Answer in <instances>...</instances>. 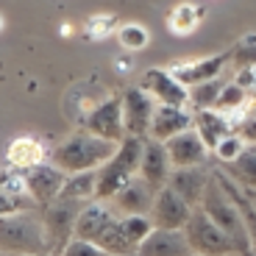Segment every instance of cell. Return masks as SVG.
<instances>
[{
    "mask_svg": "<svg viewBox=\"0 0 256 256\" xmlns=\"http://www.w3.org/2000/svg\"><path fill=\"white\" fill-rule=\"evenodd\" d=\"M117 148L120 145L100 140V136L90 134V131H76V134H70L67 140H62L53 148L50 162L67 176L90 173V170H98V167L106 164L117 154Z\"/></svg>",
    "mask_w": 256,
    "mask_h": 256,
    "instance_id": "obj_1",
    "label": "cell"
},
{
    "mask_svg": "<svg viewBox=\"0 0 256 256\" xmlns=\"http://www.w3.org/2000/svg\"><path fill=\"white\" fill-rule=\"evenodd\" d=\"M76 237L100 245L109 256L136 254L134 245L128 242L126 234H122L120 218H117L103 200H90V204L84 206L81 218H78V223H76Z\"/></svg>",
    "mask_w": 256,
    "mask_h": 256,
    "instance_id": "obj_2",
    "label": "cell"
},
{
    "mask_svg": "<svg viewBox=\"0 0 256 256\" xmlns=\"http://www.w3.org/2000/svg\"><path fill=\"white\" fill-rule=\"evenodd\" d=\"M0 254L3 256H50L45 223L34 214H3L0 218Z\"/></svg>",
    "mask_w": 256,
    "mask_h": 256,
    "instance_id": "obj_3",
    "label": "cell"
},
{
    "mask_svg": "<svg viewBox=\"0 0 256 256\" xmlns=\"http://www.w3.org/2000/svg\"><path fill=\"white\" fill-rule=\"evenodd\" d=\"M142 148H145V140L126 136L120 142V148H117V154L103 167H98V198L95 200H103V204L112 200L128 181H134L140 176Z\"/></svg>",
    "mask_w": 256,
    "mask_h": 256,
    "instance_id": "obj_4",
    "label": "cell"
},
{
    "mask_svg": "<svg viewBox=\"0 0 256 256\" xmlns=\"http://www.w3.org/2000/svg\"><path fill=\"white\" fill-rule=\"evenodd\" d=\"M200 209L209 214L212 223H218L220 228H223L226 234H228V237L240 245V250H242V254H245V250H250V240H248V228H245L242 214H240L237 204L228 198V192L218 184V178H214V176H212V184H209V190H206V195H204Z\"/></svg>",
    "mask_w": 256,
    "mask_h": 256,
    "instance_id": "obj_5",
    "label": "cell"
},
{
    "mask_svg": "<svg viewBox=\"0 0 256 256\" xmlns=\"http://www.w3.org/2000/svg\"><path fill=\"white\" fill-rule=\"evenodd\" d=\"M184 234H186V240H190L192 254H198V256H228V254H242V250H240V245L234 242V240H231L218 223H212L209 214H206L200 206L192 212V218H190V223H186Z\"/></svg>",
    "mask_w": 256,
    "mask_h": 256,
    "instance_id": "obj_6",
    "label": "cell"
},
{
    "mask_svg": "<svg viewBox=\"0 0 256 256\" xmlns=\"http://www.w3.org/2000/svg\"><path fill=\"white\" fill-rule=\"evenodd\" d=\"M81 200L72 198H58L56 204H50L42 212V223H45V234H48V245H50V254L62 256V250L67 248L72 237H76V223L84 212Z\"/></svg>",
    "mask_w": 256,
    "mask_h": 256,
    "instance_id": "obj_7",
    "label": "cell"
},
{
    "mask_svg": "<svg viewBox=\"0 0 256 256\" xmlns=\"http://www.w3.org/2000/svg\"><path fill=\"white\" fill-rule=\"evenodd\" d=\"M84 131L100 136V140H109L114 145H120L126 140V122H122V95H112L106 100L95 103L86 114L81 117Z\"/></svg>",
    "mask_w": 256,
    "mask_h": 256,
    "instance_id": "obj_8",
    "label": "cell"
},
{
    "mask_svg": "<svg viewBox=\"0 0 256 256\" xmlns=\"http://www.w3.org/2000/svg\"><path fill=\"white\" fill-rule=\"evenodd\" d=\"M156 106L159 103L148 95L142 86H131V90L122 92V122H126V134L148 140L150 136V122H154Z\"/></svg>",
    "mask_w": 256,
    "mask_h": 256,
    "instance_id": "obj_9",
    "label": "cell"
},
{
    "mask_svg": "<svg viewBox=\"0 0 256 256\" xmlns=\"http://www.w3.org/2000/svg\"><path fill=\"white\" fill-rule=\"evenodd\" d=\"M64 181H67V173L58 170L53 162H42V164L26 170L28 198H31L36 206H42V209H48L50 204H56V200L62 198Z\"/></svg>",
    "mask_w": 256,
    "mask_h": 256,
    "instance_id": "obj_10",
    "label": "cell"
},
{
    "mask_svg": "<svg viewBox=\"0 0 256 256\" xmlns=\"http://www.w3.org/2000/svg\"><path fill=\"white\" fill-rule=\"evenodd\" d=\"M195 206H190L181 198L176 190L164 186V190L156 192L154 209H150V220L156 223V228H170V231H184L190 223Z\"/></svg>",
    "mask_w": 256,
    "mask_h": 256,
    "instance_id": "obj_11",
    "label": "cell"
},
{
    "mask_svg": "<svg viewBox=\"0 0 256 256\" xmlns=\"http://www.w3.org/2000/svg\"><path fill=\"white\" fill-rule=\"evenodd\" d=\"M142 90L162 106H181V109L190 106V90L167 67H150L142 78Z\"/></svg>",
    "mask_w": 256,
    "mask_h": 256,
    "instance_id": "obj_12",
    "label": "cell"
},
{
    "mask_svg": "<svg viewBox=\"0 0 256 256\" xmlns=\"http://www.w3.org/2000/svg\"><path fill=\"white\" fill-rule=\"evenodd\" d=\"M228 64V53H214V56H204V58H192V62H173L167 70L173 72L184 86H198V84L214 81L220 78V72Z\"/></svg>",
    "mask_w": 256,
    "mask_h": 256,
    "instance_id": "obj_13",
    "label": "cell"
},
{
    "mask_svg": "<svg viewBox=\"0 0 256 256\" xmlns=\"http://www.w3.org/2000/svg\"><path fill=\"white\" fill-rule=\"evenodd\" d=\"M164 148H167V156H170L173 170L200 167L206 162V156H209V148H206V142L200 140V134L195 131V128H190V131H184V134L173 136V140H167Z\"/></svg>",
    "mask_w": 256,
    "mask_h": 256,
    "instance_id": "obj_14",
    "label": "cell"
},
{
    "mask_svg": "<svg viewBox=\"0 0 256 256\" xmlns=\"http://www.w3.org/2000/svg\"><path fill=\"white\" fill-rule=\"evenodd\" d=\"M170 176H173V164H170V156H167L164 142H156V140H150V136H148L145 148H142L140 178L159 192V190H164V186H167Z\"/></svg>",
    "mask_w": 256,
    "mask_h": 256,
    "instance_id": "obj_15",
    "label": "cell"
},
{
    "mask_svg": "<svg viewBox=\"0 0 256 256\" xmlns=\"http://www.w3.org/2000/svg\"><path fill=\"white\" fill-rule=\"evenodd\" d=\"M195 128V114L190 109H181V106H156L154 122H150V140L156 142H167L173 136L184 134Z\"/></svg>",
    "mask_w": 256,
    "mask_h": 256,
    "instance_id": "obj_16",
    "label": "cell"
},
{
    "mask_svg": "<svg viewBox=\"0 0 256 256\" xmlns=\"http://www.w3.org/2000/svg\"><path fill=\"white\" fill-rule=\"evenodd\" d=\"M209 184H212V176L206 173L204 167L173 170V176H170V181H167V186L176 190L181 198H184L190 206H195V209L204 204V195H206V190H209Z\"/></svg>",
    "mask_w": 256,
    "mask_h": 256,
    "instance_id": "obj_17",
    "label": "cell"
},
{
    "mask_svg": "<svg viewBox=\"0 0 256 256\" xmlns=\"http://www.w3.org/2000/svg\"><path fill=\"white\" fill-rule=\"evenodd\" d=\"M154 200H156V190L136 176L134 181H128L114 198H112V204H114L117 212H122V214H150Z\"/></svg>",
    "mask_w": 256,
    "mask_h": 256,
    "instance_id": "obj_18",
    "label": "cell"
},
{
    "mask_svg": "<svg viewBox=\"0 0 256 256\" xmlns=\"http://www.w3.org/2000/svg\"><path fill=\"white\" fill-rule=\"evenodd\" d=\"M136 256H192V248H190V240H186L184 231L156 228L140 245Z\"/></svg>",
    "mask_w": 256,
    "mask_h": 256,
    "instance_id": "obj_19",
    "label": "cell"
},
{
    "mask_svg": "<svg viewBox=\"0 0 256 256\" xmlns=\"http://www.w3.org/2000/svg\"><path fill=\"white\" fill-rule=\"evenodd\" d=\"M195 131L200 134V140L206 142L209 150L220 145L228 134H234V126L226 114H220L218 109H204V112H195Z\"/></svg>",
    "mask_w": 256,
    "mask_h": 256,
    "instance_id": "obj_20",
    "label": "cell"
},
{
    "mask_svg": "<svg viewBox=\"0 0 256 256\" xmlns=\"http://www.w3.org/2000/svg\"><path fill=\"white\" fill-rule=\"evenodd\" d=\"M6 162H8V167L26 173V170H31V167L45 162V148L34 136H17L6 150Z\"/></svg>",
    "mask_w": 256,
    "mask_h": 256,
    "instance_id": "obj_21",
    "label": "cell"
},
{
    "mask_svg": "<svg viewBox=\"0 0 256 256\" xmlns=\"http://www.w3.org/2000/svg\"><path fill=\"white\" fill-rule=\"evenodd\" d=\"M214 178H218V184L228 192V198L237 204L240 214H242V220H245V228H248L250 250H256V204H254V195H245V192L240 190L237 184H231V178L223 173H214Z\"/></svg>",
    "mask_w": 256,
    "mask_h": 256,
    "instance_id": "obj_22",
    "label": "cell"
},
{
    "mask_svg": "<svg viewBox=\"0 0 256 256\" xmlns=\"http://www.w3.org/2000/svg\"><path fill=\"white\" fill-rule=\"evenodd\" d=\"M200 20H204V8L200 6H195V3H178L170 12V17H167V28L176 36H186V34H192L200 26Z\"/></svg>",
    "mask_w": 256,
    "mask_h": 256,
    "instance_id": "obj_23",
    "label": "cell"
},
{
    "mask_svg": "<svg viewBox=\"0 0 256 256\" xmlns=\"http://www.w3.org/2000/svg\"><path fill=\"white\" fill-rule=\"evenodd\" d=\"M62 198H72V200H81V204L84 200H95L98 198V170L67 176Z\"/></svg>",
    "mask_w": 256,
    "mask_h": 256,
    "instance_id": "obj_24",
    "label": "cell"
},
{
    "mask_svg": "<svg viewBox=\"0 0 256 256\" xmlns=\"http://www.w3.org/2000/svg\"><path fill=\"white\" fill-rule=\"evenodd\" d=\"M120 226L126 240L134 245V250H140V245L156 231V223L150 220V214H120Z\"/></svg>",
    "mask_w": 256,
    "mask_h": 256,
    "instance_id": "obj_25",
    "label": "cell"
},
{
    "mask_svg": "<svg viewBox=\"0 0 256 256\" xmlns=\"http://www.w3.org/2000/svg\"><path fill=\"white\" fill-rule=\"evenodd\" d=\"M226 90V81L223 78H214V81H206V84H198L190 90V106L195 112H204V109H214L220 92Z\"/></svg>",
    "mask_w": 256,
    "mask_h": 256,
    "instance_id": "obj_26",
    "label": "cell"
},
{
    "mask_svg": "<svg viewBox=\"0 0 256 256\" xmlns=\"http://www.w3.org/2000/svg\"><path fill=\"white\" fill-rule=\"evenodd\" d=\"M226 170H228L231 178L240 181L245 190H250V192L256 190V150H250V148H248V150H245L237 162H231Z\"/></svg>",
    "mask_w": 256,
    "mask_h": 256,
    "instance_id": "obj_27",
    "label": "cell"
},
{
    "mask_svg": "<svg viewBox=\"0 0 256 256\" xmlns=\"http://www.w3.org/2000/svg\"><path fill=\"white\" fill-rule=\"evenodd\" d=\"M148 28L136 26V22H126V26L117 28V42H120L126 50H142L148 45Z\"/></svg>",
    "mask_w": 256,
    "mask_h": 256,
    "instance_id": "obj_28",
    "label": "cell"
},
{
    "mask_svg": "<svg viewBox=\"0 0 256 256\" xmlns=\"http://www.w3.org/2000/svg\"><path fill=\"white\" fill-rule=\"evenodd\" d=\"M245 150H248V142H245L242 136H240L237 131H234V134H228L218 148H214V156H218V159L223 162V164H231V162H237L240 156L245 154Z\"/></svg>",
    "mask_w": 256,
    "mask_h": 256,
    "instance_id": "obj_29",
    "label": "cell"
},
{
    "mask_svg": "<svg viewBox=\"0 0 256 256\" xmlns=\"http://www.w3.org/2000/svg\"><path fill=\"white\" fill-rule=\"evenodd\" d=\"M114 28H117L114 14H92V17L84 22V34L90 39H106L109 34H114Z\"/></svg>",
    "mask_w": 256,
    "mask_h": 256,
    "instance_id": "obj_30",
    "label": "cell"
},
{
    "mask_svg": "<svg viewBox=\"0 0 256 256\" xmlns=\"http://www.w3.org/2000/svg\"><path fill=\"white\" fill-rule=\"evenodd\" d=\"M62 256H109L100 245L90 242V240H81V237H72L67 242V248L62 250Z\"/></svg>",
    "mask_w": 256,
    "mask_h": 256,
    "instance_id": "obj_31",
    "label": "cell"
},
{
    "mask_svg": "<svg viewBox=\"0 0 256 256\" xmlns=\"http://www.w3.org/2000/svg\"><path fill=\"white\" fill-rule=\"evenodd\" d=\"M234 131H237L245 142H254V145H256V109H254V106L245 112V117L237 122V128H234Z\"/></svg>",
    "mask_w": 256,
    "mask_h": 256,
    "instance_id": "obj_32",
    "label": "cell"
},
{
    "mask_svg": "<svg viewBox=\"0 0 256 256\" xmlns=\"http://www.w3.org/2000/svg\"><path fill=\"white\" fill-rule=\"evenodd\" d=\"M114 70H120V72H128V70H131V58H128V56L117 58V62H114Z\"/></svg>",
    "mask_w": 256,
    "mask_h": 256,
    "instance_id": "obj_33",
    "label": "cell"
},
{
    "mask_svg": "<svg viewBox=\"0 0 256 256\" xmlns=\"http://www.w3.org/2000/svg\"><path fill=\"white\" fill-rule=\"evenodd\" d=\"M62 36H72V26H70V22H64V26H62Z\"/></svg>",
    "mask_w": 256,
    "mask_h": 256,
    "instance_id": "obj_34",
    "label": "cell"
},
{
    "mask_svg": "<svg viewBox=\"0 0 256 256\" xmlns=\"http://www.w3.org/2000/svg\"><path fill=\"white\" fill-rule=\"evenodd\" d=\"M3 26H6V20H3V14H0V31H3Z\"/></svg>",
    "mask_w": 256,
    "mask_h": 256,
    "instance_id": "obj_35",
    "label": "cell"
},
{
    "mask_svg": "<svg viewBox=\"0 0 256 256\" xmlns=\"http://www.w3.org/2000/svg\"><path fill=\"white\" fill-rule=\"evenodd\" d=\"M242 256H256V250H245V254Z\"/></svg>",
    "mask_w": 256,
    "mask_h": 256,
    "instance_id": "obj_36",
    "label": "cell"
},
{
    "mask_svg": "<svg viewBox=\"0 0 256 256\" xmlns=\"http://www.w3.org/2000/svg\"><path fill=\"white\" fill-rule=\"evenodd\" d=\"M3 214H6V212H3V204H0V218H3Z\"/></svg>",
    "mask_w": 256,
    "mask_h": 256,
    "instance_id": "obj_37",
    "label": "cell"
},
{
    "mask_svg": "<svg viewBox=\"0 0 256 256\" xmlns=\"http://www.w3.org/2000/svg\"><path fill=\"white\" fill-rule=\"evenodd\" d=\"M192 256H198V254H192Z\"/></svg>",
    "mask_w": 256,
    "mask_h": 256,
    "instance_id": "obj_38",
    "label": "cell"
},
{
    "mask_svg": "<svg viewBox=\"0 0 256 256\" xmlns=\"http://www.w3.org/2000/svg\"><path fill=\"white\" fill-rule=\"evenodd\" d=\"M254 204H256V200H254Z\"/></svg>",
    "mask_w": 256,
    "mask_h": 256,
    "instance_id": "obj_39",
    "label": "cell"
},
{
    "mask_svg": "<svg viewBox=\"0 0 256 256\" xmlns=\"http://www.w3.org/2000/svg\"><path fill=\"white\" fill-rule=\"evenodd\" d=\"M0 256H3V254H0Z\"/></svg>",
    "mask_w": 256,
    "mask_h": 256,
    "instance_id": "obj_40",
    "label": "cell"
}]
</instances>
